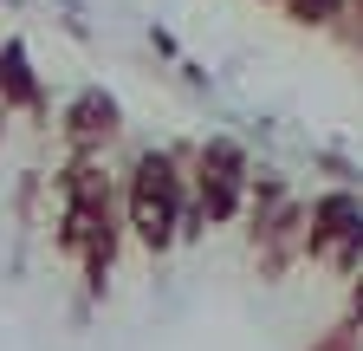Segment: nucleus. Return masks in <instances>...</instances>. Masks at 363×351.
Masks as SVG:
<instances>
[{
    "label": "nucleus",
    "instance_id": "2",
    "mask_svg": "<svg viewBox=\"0 0 363 351\" xmlns=\"http://www.w3.org/2000/svg\"><path fill=\"white\" fill-rule=\"evenodd\" d=\"M247 183H253V156L234 137H208L189 150V228H182V247L247 222Z\"/></svg>",
    "mask_w": 363,
    "mask_h": 351
},
{
    "label": "nucleus",
    "instance_id": "6",
    "mask_svg": "<svg viewBox=\"0 0 363 351\" xmlns=\"http://www.w3.org/2000/svg\"><path fill=\"white\" fill-rule=\"evenodd\" d=\"M344 7H350V0H279V14L292 20V26H318V33H331L337 20H344Z\"/></svg>",
    "mask_w": 363,
    "mask_h": 351
},
{
    "label": "nucleus",
    "instance_id": "4",
    "mask_svg": "<svg viewBox=\"0 0 363 351\" xmlns=\"http://www.w3.org/2000/svg\"><path fill=\"white\" fill-rule=\"evenodd\" d=\"M59 137H65V156H104L123 137V104L111 92H98V85H84L59 111Z\"/></svg>",
    "mask_w": 363,
    "mask_h": 351
},
{
    "label": "nucleus",
    "instance_id": "5",
    "mask_svg": "<svg viewBox=\"0 0 363 351\" xmlns=\"http://www.w3.org/2000/svg\"><path fill=\"white\" fill-rule=\"evenodd\" d=\"M7 111H26V117H45V92H39V72L26 59L20 39H7L0 46V117Z\"/></svg>",
    "mask_w": 363,
    "mask_h": 351
},
{
    "label": "nucleus",
    "instance_id": "8",
    "mask_svg": "<svg viewBox=\"0 0 363 351\" xmlns=\"http://www.w3.org/2000/svg\"><path fill=\"white\" fill-rule=\"evenodd\" d=\"M266 7H279V0H266Z\"/></svg>",
    "mask_w": 363,
    "mask_h": 351
},
{
    "label": "nucleus",
    "instance_id": "7",
    "mask_svg": "<svg viewBox=\"0 0 363 351\" xmlns=\"http://www.w3.org/2000/svg\"><path fill=\"white\" fill-rule=\"evenodd\" d=\"M311 351H363V325L357 319H337V325H325L311 338Z\"/></svg>",
    "mask_w": 363,
    "mask_h": 351
},
{
    "label": "nucleus",
    "instance_id": "1",
    "mask_svg": "<svg viewBox=\"0 0 363 351\" xmlns=\"http://www.w3.org/2000/svg\"><path fill=\"white\" fill-rule=\"evenodd\" d=\"M189 228V150H136L123 169V234L150 260L182 247Z\"/></svg>",
    "mask_w": 363,
    "mask_h": 351
},
{
    "label": "nucleus",
    "instance_id": "3",
    "mask_svg": "<svg viewBox=\"0 0 363 351\" xmlns=\"http://www.w3.org/2000/svg\"><path fill=\"white\" fill-rule=\"evenodd\" d=\"M305 267H325L337 280L363 274V195L357 189H318L305 202Z\"/></svg>",
    "mask_w": 363,
    "mask_h": 351
},
{
    "label": "nucleus",
    "instance_id": "9",
    "mask_svg": "<svg viewBox=\"0 0 363 351\" xmlns=\"http://www.w3.org/2000/svg\"><path fill=\"white\" fill-rule=\"evenodd\" d=\"M357 280H363V274H357Z\"/></svg>",
    "mask_w": 363,
    "mask_h": 351
}]
</instances>
